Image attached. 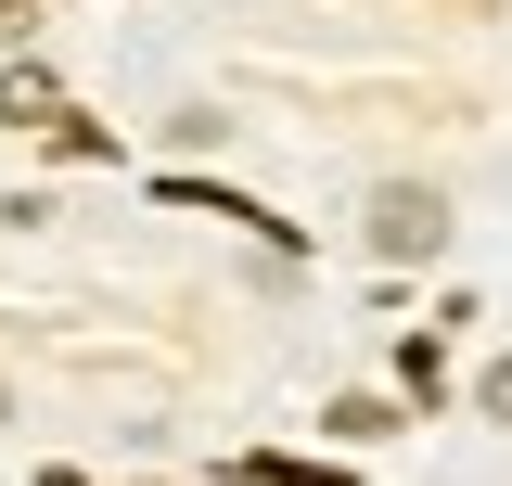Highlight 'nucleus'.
I'll use <instances>...</instances> for the list:
<instances>
[{"label":"nucleus","instance_id":"1","mask_svg":"<svg viewBox=\"0 0 512 486\" xmlns=\"http://www.w3.org/2000/svg\"><path fill=\"white\" fill-rule=\"evenodd\" d=\"M359 231H372L384 269H423V256H448V192H436V180H384Z\"/></svg>","mask_w":512,"mask_h":486},{"label":"nucleus","instance_id":"2","mask_svg":"<svg viewBox=\"0 0 512 486\" xmlns=\"http://www.w3.org/2000/svg\"><path fill=\"white\" fill-rule=\"evenodd\" d=\"M39 116H64L52 64H0V128H39Z\"/></svg>","mask_w":512,"mask_h":486},{"label":"nucleus","instance_id":"3","mask_svg":"<svg viewBox=\"0 0 512 486\" xmlns=\"http://www.w3.org/2000/svg\"><path fill=\"white\" fill-rule=\"evenodd\" d=\"M474 397H487V423H512V359H487V384H474Z\"/></svg>","mask_w":512,"mask_h":486},{"label":"nucleus","instance_id":"4","mask_svg":"<svg viewBox=\"0 0 512 486\" xmlns=\"http://www.w3.org/2000/svg\"><path fill=\"white\" fill-rule=\"evenodd\" d=\"M0 423H13V384H0Z\"/></svg>","mask_w":512,"mask_h":486}]
</instances>
